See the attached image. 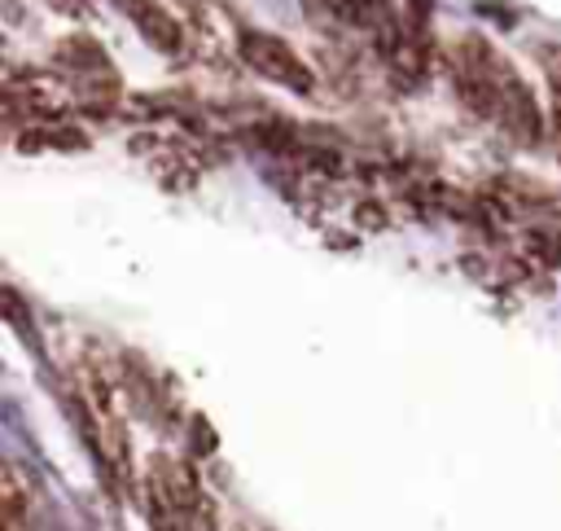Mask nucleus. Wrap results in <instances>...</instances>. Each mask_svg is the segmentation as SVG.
I'll return each mask as SVG.
<instances>
[{
  "label": "nucleus",
  "mask_w": 561,
  "mask_h": 531,
  "mask_svg": "<svg viewBox=\"0 0 561 531\" xmlns=\"http://www.w3.org/2000/svg\"><path fill=\"white\" fill-rule=\"evenodd\" d=\"M237 48H241V61H245L254 75H263V79H272V83H280V88H289V92H298V97H311V92H316V70H311V61H302L280 35H267V31L245 26V31L237 35Z\"/></svg>",
  "instance_id": "nucleus-1"
},
{
  "label": "nucleus",
  "mask_w": 561,
  "mask_h": 531,
  "mask_svg": "<svg viewBox=\"0 0 561 531\" xmlns=\"http://www.w3.org/2000/svg\"><path fill=\"white\" fill-rule=\"evenodd\" d=\"M355 224H359V228H386V224H390V211H386V202H377V197H364V202H355Z\"/></svg>",
  "instance_id": "nucleus-6"
},
{
  "label": "nucleus",
  "mask_w": 561,
  "mask_h": 531,
  "mask_svg": "<svg viewBox=\"0 0 561 531\" xmlns=\"http://www.w3.org/2000/svg\"><path fill=\"white\" fill-rule=\"evenodd\" d=\"M175 9L197 26V31H206L210 22H206V0H175Z\"/></svg>",
  "instance_id": "nucleus-7"
},
{
  "label": "nucleus",
  "mask_w": 561,
  "mask_h": 531,
  "mask_svg": "<svg viewBox=\"0 0 561 531\" xmlns=\"http://www.w3.org/2000/svg\"><path fill=\"white\" fill-rule=\"evenodd\" d=\"M53 61L61 66V70H70L83 88L88 83H101V79H110V57L92 44V39H83V35H70V39H61L57 48H53Z\"/></svg>",
  "instance_id": "nucleus-4"
},
{
  "label": "nucleus",
  "mask_w": 561,
  "mask_h": 531,
  "mask_svg": "<svg viewBox=\"0 0 561 531\" xmlns=\"http://www.w3.org/2000/svg\"><path fill=\"white\" fill-rule=\"evenodd\" d=\"M491 83H495V101H500V127L522 140V145H539L543 136V110L530 92V83L508 66V57L495 48L491 53Z\"/></svg>",
  "instance_id": "nucleus-2"
},
{
  "label": "nucleus",
  "mask_w": 561,
  "mask_h": 531,
  "mask_svg": "<svg viewBox=\"0 0 561 531\" xmlns=\"http://www.w3.org/2000/svg\"><path fill=\"white\" fill-rule=\"evenodd\" d=\"M114 4L131 18V26L140 31V39L149 48H158L162 57H180L184 53V31H180L171 9H162L158 0H114Z\"/></svg>",
  "instance_id": "nucleus-3"
},
{
  "label": "nucleus",
  "mask_w": 561,
  "mask_h": 531,
  "mask_svg": "<svg viewBox=\"0 0 561 531\" xmlns=\"http://www.w3.org/2000/svg\"><path fill=\"white\" fill-rule=\"evenodd\" d=\"M535 61H539V70L548 75V83H552V92H557V101H561V44H557V39L535 44Z\"/></svg>",
  "instance_id": "nucleus-5"
},
{
  "label": "nucleus",
  "mask_w": 561,
  "mask_h": 531,
  "mask_svg": "<svg viewBox=\"0 0 561 531\" xmlns=\"http://www.w3.org/2000/svg\"><path fill=\"white\" fill-rule=\"evenodd\" d=\"M557 158H561V145H557Z\"/></svg>",
  "instance_id": "nucleus-8"
}]
</instances>
